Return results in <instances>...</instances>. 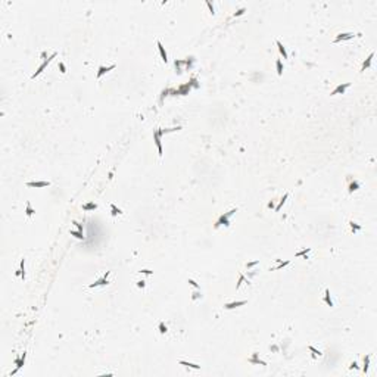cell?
<instances>
[{
	"mask_svg": "<svg viewBox=\"0 0 377 377\" xmlns=\"http://www.w3.org/2000/svg\"><path fill=\"white\" fill-rule=\"evenodd\" d=\"M234 212H237V209H236V208H234V209H231V211H228V212H225L224 215H221V217L218 218V221L215 222V225H214V227H215V228H218L220 225H225V227H228V225H230V221H228V218H230V217L234 214Z\"/></svg>",
	"mask_w": 377,
	"mask_h": 377,
	"instance_id": "6da1fadb",
	"label": "cell"
},
{
	"mask_svg": "<svg viewBox=\"0 0 377 377\" xmlns=\"http://www.w3.org/2000/svg\"><path fill=\"white\" fill-rule=\"evenodd\" d=\"M55 58H56V53H52V56H50V58H47V59H44V60H43V63H41L40 67H38V69H37V71H36L34 74H32V75H31V80H34L36 77H38V75H40V74H41L43 71H44V68L47 67L49 63H50V60H52V59H55Z\"/></svg>",
	"mask_w": 377,
	"mask_h": 377,
	"instance_id": "7a4b0ae2",
	"label": "cell"
},
{
	"mask_svg": "<svg viewBox=\"0 0 377 377\" xmlns=\"http://www.w3.org/2000/svg\"><path fill=\"white\" fill-rule=\"evenodd\" d=\"M161 136H162V130H161V128H158V130H155V131H153V139H155V143H156V147H158V153H159V156L162 158V155H163V150H162Z\"/></svg>",
	"mask_w": 377,
	"mask_h": 377,
	"instance_id": "3957f363",
	"label": "cell"
},
{
	"mask_svg": "<svg viewBox=\"0 0 377 377\" xmlns=\"http://www.w3.org/2000/svg\"><path fill=\"white\" fill-rule=\"evenodd\" d=\"M108 275H109V271H106V274H105L102 278H99V280H96L94 283H91L89 287H90V289H94V287H99V286H106V284H109Z\"/></svg>",
	"mask_w": 377,
	"mask_h": 377,
	"instance_id": "277c9868",
	"label": "cell"
},
{
	"mask_svg": "<svg viewBox=\"0 0 377 377\" xmlns=\"http://www.w3.org/2000/svg\"><path fill=\"white\" fill-rule=\"evenodd\" d=\"M351 87V83H343V84H339L333 91H332V94L330 96H337V94H345V91H346V89H349Z\"/></svg>",
	"mask_w": 377,
	"mask_h": 377,
	"instance_id": "5b68a950",
	"label": "cell"
},
{
	"mask_svg": "<svg viewBox=\"0 0 377 377\" xmlns=\"http://www.w3.org/2000/svg\"><path fill=\"white\" fill-rule=\"evenodd\" d=\"M355 37V34L354 32H342V34H339L334 40H333V43H340V41H345V40H351V38H354Z\"/></svg>",
	"mask_w": 377,
	"mask_h": 377,
	"instance_id": "8992f818",
	"label": "cell"
},
{
	"mask_svg": "<svg viewBox=\"0 0 377 377\" xmlns=\"http://www.w3.org/2000/svg\"><path fill=\"white\" fill-rule=\"evenodd\" d=\"M112 69H115V65H109V67H103V65H100L99 69H97V80H100L106 72H109Z\"/></svg>",
	"mask_w": 377,
	"mask_h": 377,
	"instance_id": "52a82bcc",
	"label": "cell"
},
{
	"mask_svg": "<svg viewBox=\"0 0 377 377\" xmlns=\"http://www.w3.org/2000/svg\"><path fill=\"white\" fill-rule=\"evenodd\" d=\"M156 46H158V50H159V55H161L162 60H163V62L167 63V62H168V55H167V52H165V47L162 46V43H161L159 40L156 41Z\"/></svg>",
	"mask_w": 377,
	"mask_h": 377,
	"instance_id": "ba28073f",
	"label": "cell"
},
{
	"mask_svg": "<svg viewBox=\"0 0 377 377\" xmlns=\"http://www.w3.org/2000/svg\"><path fill=\"white\" fill-rule=\"evenodd\" d=\"M25 358H27V354L24 352L21 358H16V359H15V365H16V370H15V371H12V374H15L16 371H18V370H19V368L24 365V363H25Z\"/></svg>",
	"mask_w": 377,
	"mask_h": 377,
	"instance_id": "9c48e42d",
	"label": "cell"
},
{
	"mask_svg": "<svg viewBox=\"0 0 377 377\" xmlns=\"http://www.w3.org/2000/svg\"><path fill=\"white\" fill-rule=\"evenodd\" d=\"M28 187H47L50 186V181H28Z\"/></svg>",
	"mask_w": 377,
	"mask_h": 377,
	"instance_id": "30bf717a",
	"label": "cell"
},
{
	"mask_svg": "<svg viewBox=\"0 0 377 377\" xmlns=\"http://www.w3.org/2000/svg\"><path fill=\"white\" fill-rule=\"evenodd\" d=\"M244 304H246V301H236V302L225 304V305H224V308H225V309H234V308H237V306H242V305H244Z\"/></svg>",
	"mask_w": 377,
	"mask_h": 377,
	"instance_id": "8fae6325",
	"label": "cell"
},
{
	"mask_svg": "<svg viewBox=\"0 0 377 377\" xmlns=\"http://www.w3.org/2000/svg\"><path fill=\"white\" fill-rule=\"evenodd\" d=\"M275 44H277V47H278V52H280V55L283 56V59H287V56H289V55H287L286 47L282 44V41H278V40H277V41H275Z\"/></svg>",
	"mask_w": 377,
	"mask_h": 377,
	"instance_id": "7c38bea8",
	"label": "cell"
},
{
	"mask_svg": "<svg viewBox=\"0 0 377 377\" xmlns=\"http://www.w3.org/2000/svg\"><path fill=\"white\" fill-rule=\"evenodd\" d=\"M178 364L180 365H184V367H187V368H193V370H199L201 368V365H198V364H193V363H189V361H178Z\"/></svg>",
	"mask_w": 377,
	"mask_h": 377,
	"instance_id": "4fadbf2b",
	"label": "cell"
},
{
	"mask_svg": "<svg viewBox=\"0 0 377 377\" xmlns=\"http://www.w3.org/2000/svg\"><path fill=\"white\" fill-rule=\"evenodd\" d=\"M373 58H374V53H370V56L364 60V63H363V67H361V71H365L367 68H370L371 67V60H373Z\"/></svg>",
	"mask_w": 377,
	"mask_h": 377,
	"instance_id": "5bb4252c",
	"label": "cell"
},
{
	"mask_svg": "<svg viewBox=\"0 0 377 377\" xmlns=\"http://www.w3.org/2000/svg\"><path fill=\"white\" fill-rule=\"evenodd\" d=\"M275 261L278 262V265H277V267H274V268H271V271H277V270H282L283 267H287V265L290 264V261H284V262H283L282 259H275Z\"/></svg>",
	"mask_w": 377,
	"mask_h": 377,
	"instance_id": "9a60e30c",
	"label": "cell"
},
{
	"mask_svg": "<svg viewBox=\"0 0 377 377\" xmlns=\"http://www.w3.org/2000/svg\"><path fill=\"white\" fill-rule=\"evenodd\" d=\"M121 214H122V211H121L119 208H117L115 203H111V215H112V217H117V215H121Z\"/></svg>",
	"mask_w": 377,
	"mask_h": 377,
	"instance_id": "2e32d148",
	"label": "cell"
},
{
	"mask_svg": "<svg viewBox=\"0 0 377 377\" xmlns=\"http://www.w3.org/2000/svg\"><path fill=\"white\" fill-rule=\"evenodd\" d=\"M359 189V183L356 181V180H354V181H351L349 183V186H348V192L349 193H354V192H356Z\"/></svg>",
	"mask_w": 377,
	"mask_h": 377,
	"instance_id": "e0dca14e",
	"label": "cell"
},
{
	"mask_svg": "<svg viewBox=\"0 0 377 377\" xmlns=\"http://www.w3.org/2000/svg\"><path fill=\"white\" fill-rule=\"evenodd\" d=\"M24 264H25V259H21V267H19L18 271H16V275H19L22 280L25 278V268H24Z\"/></svg>",
	"mask_w": 377,
	"mask_h": 377,
	"instance_id": "ac0fdd59",
	"label": "cell"
},
{
	"mask_svg": "<svg viewBox=\"0 0 377 377\" xmlns=\"http://www.w3.org/2000/svg\"><path fill=\"white\" fill-rule=\"evenodd\" d=\"M249 363H252V364H261V365H267L265 361H261V359L258 358V354H253V356L249 358Z\"/></svg>",
	"mask_w": 377,
	"mask_h": 377,
	"instance_id": "d6986e66",
	"label": "cell"
},
{
	"mask_svg": "<svg viewBox=\"0 0 377 377\" xmlns=\"http://www.w3.org/2000/svg\"><path fill=\"white\" fill-rule=\"evenodd\" d=\"M34 209H32V206H31V202H27V205H25V214H27V217L28 218H31L32 215H34Z\"/></svg>",
	"mask_w": 377,
	"mask_h": 377,
	"instance_id": "ffe728a7",
	"label": "cell"
},
{
	"mask_svg": "<svg viewBox=\"0 0 377 377\" xmlns=\"http://www.w3.org/2000/svg\"><path fill=\"white\" fill-rule=\"evenodd\" d=\"M324 302L329 305V306H333V301H332V296H330V290L329 289H325V292H324Z\"/></svg>",
	"mask_w": 377,
	"mask_h": 377,
	"instance_id": "44dd1931",
	"label": "cell"
},
{
	"mask_svg": "<svg viewBox=\"0 0 377 377\" xmlns=\"http://www.w3.org/2000/svg\"><path fill=\"white\" fill-rule=\"evenodd\" d=\"M83 209H84V211H94V209H97V203H93V202L84 203V205H83Z\"/></svg>",
	"mask_w": 377,
	"mask_h": 377,
	"instance_id": "7402d4cb",
	"label": "cell"
},
{
	"mask_svg": "<svg viewBox=\"0 0 377 377\" xmlns=\"http://www.w3.org/2000/svg\"><path fill=\"white\" fill-rule=\"evenodd\" d=\"M275 68H277V75H282L283 74V63L280 59L275 60Z\"/></svg>",
	"mask_w": 377,
	"mask_h": 377,
	"instance_id": "603a6c76",
	"label": "cell"
},
{
	"mask_svg": "<svg viewBox=\"0 0 377 377\" xmlns=\"http://www.w3.org/2000/svg\"><path fill=\"white\" fill-rule=\"evenodd\" d=\"M287 198H289V193H286V194L283 196V198H282V201H280V203H278V206H275V211H277V212L282 209V206L284 205V202H286V199H287Z\"/></svg>",
	"mask_w": 377,
	"mask_h": 377,
	"instance_id": "cb8c5ba5",
	"label": "cell"
},
{
	"mask_svg": "<svg viewBox=\"0 0 377 377\" xmlns=\"http://www.w3.org/2000/svg\"><path fill=\"white\" fill-rule=\"evenodd\" d=\"M69 234H71V236H74V237H77V239H80V240H83V239H84V236H83V231H74V230H71V231H69Z\"/></svg>",
	"mask_w": 377,
	"mask_h": 377,
	"instance_id": "d4e9b609",
	"label": "cell"
},
{
	"mask_svg": "<svg viewBox=\"0 0 377 377\" xmlns=\"http://www.w3.org/2000/svg\"><path fill=\"white\" fill-rule=\"evenodd\" d=\"M368 365H370V355H365L364 356V368H363L365 373L368 371Z\"/></svg>",
	"mask_w": 377,
	"mask_h": 377,
	"instance_id": "484cf974",
	"label": "cell"
},
{
	"mask_svg": "<svg viewBox=\"0 0 377 377\" xmlns=\"http://www.w3.org/2000/svg\"><path fill=\"white\" fill-rule=\"evenodd\" d=\"M349 224H351V228H352V231H354V233H355V231H359V230H361V228H363L361 225H358V224H356V222H354V221H351Z\"/></svg>",
	"mask_w": 377,
	"mask_h": 377,
	"instance_id": "4316f807",
	"label": "cell"
},
{
	"mask_svg": "<svg viewBox=\"0 0 377 377\" xmlns=\"http://www.w3.org/2000/svg\"><path fill=\"white\" fill-rule=\"evenodd\" d=\"M167 330H168V329H167V325L161 321V323H159V333H161V334H165Z\"/></svg>",
	"mask_w": 377,
	"mask_h": 377,
	"instance_id": "83f0119b",
	"label": "cell"
},
{
	"mask_svg": "<svg viewBox=\"0 0 377 377\" xmlns=\"http://www.w3.org/2000/svg\"><path fill=\"white\" fill-rule=\"evenodd\" d=\"M308 349H309L311 352H312V355H314L315 358H317V356H321V352H320V351H317L314 346H308Z\"/></svg>",
	"mask_w": 377,
	"mask_h": 377,
	"instance_id": "f1b7e54d",
	"label": "cell"
},
{
	"mask_svg": "<svg viewBox=\"0 0 377 377\" xmlns=\"http://www.w3.org/2000/svg\"><path fill=\"white\" fill-rule=\"evenodd\" d=\"M244 280H246V278H244V275H243V274H240V277H239V283L236 284V289H239V287L243 284V282H244Z\"/></svg>",
	"mask_w": 377,
	"mask_h": 377,
	"instance_id": "f546056e",
	"label": "cell"
},
{
	"mask_svg": "<svg viewBox=\"0 0 377 377\" xmlns=\"http://www.w3.org/2000/svg\"><path fill=\"white\" fill-rule=\"evenodd\" d=\"M309 251H311L309 248H305L304 251H299V252H296V256H302V255H306V253H308Z\"/></svg>",
	"mask_w": 377,
	"mask_h": 377,
	"instance_id": "4dcf8cb0",
	"label": "cell"
},
{
	"mask_svg": "<svg viewBox=\"0 0 377 377\" xmlns=\"http://www.w3.org/2000/svg\"><path fill=\"white\" fill-rule=\"evenodd\" d=\"M59 69H60V72H62V74H65V72H67V68H65V63H63V62H59Z\"/></svg>",
	"mask_w": 377,
	"mask_h": 377,
	"instance_id": "1f68e13d",
	"label": "cell"
},
{
	"mask_svg": "<svg viewBox=\"0 0 377 377\" xmlns=\"http://www.w3.org/2000/svg\"><path fill=\"white\" fill-rule=\"evenodd\" d=\"M189 283H190V286H193V287H194V289H199V284H198V283H196V282H194V280H192V278H189Z\"/></svg>",
	"mask_w": 377,
	"mask_h": 377,
	"instance_id": "d6a6232c",
	"label": "cell"
},
{
	"mask_svg": "<svg viewBox=\"0 0 377 377\" xmlns=\"http://www.w3.org/2000/svg\"><path fill=\"white\" fill-rule=\"evenodd\" d=\"M259 264V261H253V262H249V264H246V267L248 268H252V267H255V265H258Z\"/></svg>",
	"mask_w": 377,
	"mask_h": 377,
	"instance_id": "836d02e7",
	"label": "cell"
},
{
	"mask_svg": "<svg viewBox=\"0 0 377 377\" xmlns=\"http://www.w3.org/2000/svg\"><path fill=\"white\" fill-rule=\"evenodd\" d=\"M72 224H75V225H77V228H78V231H83V225H81L80 222H77V221H72Z\"/></svg>",
	"mask_w": 377,
	"mask_h": 377,
	"instance_id": "e575fe53",
	"label": "cell"
},
{
	"mask_svg": "<svg viewBox=\"0 0 377 377\" xmlns=\"http://www.w3.org/2000/svg\"><path fill=\"white\" fill-rule=\"evenodd\" d=\"M206 6H208V8H209V10H211V13H212V15H214V13H215V12H214V5H211V3H209V2H206Z\"/></svg>",
	"mask_w": 377,
	"mask_h": 377,
	"instance_id": "d590c367",
	"label": "cell"
},
{
	"mask_svg": "<svg viewBox=\"0 0 377 377\" xmlns=\"http://www.w3.org/2000/svg\"><path fill=\"white\" fill-rule=\"evenodd\" d=\"M244 10H246V9H244V8H242L239 12H236V13H234V18H236V16H240V15H243V13H244Z\"/></svg>",
	"mask_w": 377,
	"mask_h": 377,
	"instance_id": "8d00e7d4",
	"label": "cell"
},
{
	"mask_svg": "<svg viewBox=\"0 0 377 377\" xmlns=\"http://www.w3.org/2000/svg\"><path fill=\"white\" fill-rule=\"evenodd\" d=\"M144 283H146V282H144V280H140V282H137V287H140V289H143V287H144V286H146V284H144Z\"/></svg>",
	"mask_w": 377,
	"mask_h": 377,
	"instance_id": "74e56055",
	"label": "cell"
},
{
	"mask_svg": "<svg viewBox=\"0 0 377 377\" xmlns=\"http://www.w3.org/2000/svg\"><path fill=\"white\" fill-rule=\"evenodd\" d=\"M140 273H143V274H152L150 270H146V268H144V270H140Z\"/></svg>",
	"mask_w": 377,
	"mask_h": 377,
	"instance_id": "f35d334b",
	"label": "cell"
},
{
	"mask_svg": "<svg viewBox=\"0 0 377 377\" xmlns=\"http://www.w3.org/2000/svg\"><path fill=\"white\" fill-rule=\"evenodd\" d=\"M199 296H201V295H199L198 292H194V293H193V299H198Z\"/></svg>",
	"mask_w": 377,
	"mask_h": 377,
	"instance_id": "ab89813d",
	"label": "cell"
},
{
	"mask_svg": "<svg viewBox=\"0 0 377 377\" xmlns=\"http://www.w3.org/2000/svg\"><path fill=\"white\" fill-rule=\"evenodd\" d=\"M351 368H358V364H356V363L354 361V363L351 364Z\"/></svg>",
	"mask_w": 377,
	"mask_h": 377,
	"instance_id": "60d3db41",
	"label": "cell"
},
{
	"mask_svg": "<svg viewBox=\"0 0 377 377\" xmlns=\"http://www.w3.org/2000/svg\"><path fill=\"white\" fill-rule=\"evenodd\" d=\"M267 206H268V208H270V209H271V208H274V202H273V201H271V202H270V203H268V205H267Z\"/></svg>",
	"mask_w": 377,
	"mask_h": 377,
	"instance_id": "b9f144b4",
	"label": "cell"
}]
</instances>
